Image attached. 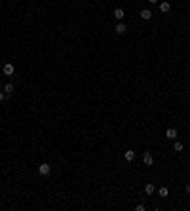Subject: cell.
<instances>
[{
  "mask_svg": "<svg viewBox=\"0 0 190 211\" xmlns=\"http://www.w3.org/2000/svg\"><path fill=\"white\" fill-rule=\"evenodd\" d=\"M50 171H51V167H50L48 162H44V164L38 165V173H40V175H50Z\"/></svg>",
  "mask_w": 190,
  "mask_h": 211,
  "instance_id": "cell-1",
  "label": "cell"
},
{
  "mask_svg": "<svg viewBox=\"0 0 190 211\" xmlns=\"http://www.w3.org/2000/svg\"><path fill=\"white\" fill-rule=\"evenodd\" d=\"M2 72H4L6 76H14V72H15V69H14V65H12V63H6L4 67H2Z\"/></svg>",
  "mask_w": 190,
  "mask_h": 211,
  "instance_id": "cell-2",
  "label": "cell"
},
{
  "mask_svg": "<svg viewBox=\"0 0 190 211\" xmlns=\"http://www.w3.org/2000/svg\"><path fill=\"white\" fill-rule=\"evenodd\" d=\"M143 162H145V165H152L154 164V158H152V152L146 150L145 154H143Z\"/></svg>",
  "mask_w": 190,
  "mask_h": 211,
  "instance_id": "cell-3",
  "label": "cell"
},
{
  "mask_svg": "<svg viewBox=\"0 0 190 211\" xmlns=\"http://www.w3.org/2000/svg\"><path fill=\"white\" fill-rule=\"evenodd\" d=\"M165 137H167L169 141H175L177 139V129L175 128H167L165 129Z\"/></svg>",
  "mask_w": 190,
  "mask_h": 211,
  "instance_id": "cell-4",
  "label": "cell"
},
{
  "mask_svg": "<svg viewBox=\"0 0 190 211\" xmlns=\"http://www.w3.org/2000/svg\"><path fill=\"white\" fill-rule=\"evenodd\" d=\"M114 17H116L118 21H124V17H126V12H124L122 8H116V10H114Z\"/></svg>",
  "mask_w": 190,
  "mask_h": 211,
  "instance_id": "cell-5",
  "label": "cell"
},
{
  "mask_svg": "<svg viewBox=\"0 0 190 211\" xmlns=\"http://www.w3.org/2000/svg\"><path fill=\"white\" fill-rule=\"evenodd\" d=\"M114 31H116V34H126V23H122V21H120V23L116 25V27H114Z\"/></svg>",
  "mask_w": 190,
  "mask_h": 211,
  "instance_id": "cell-6",
  "label": "cell"
},
{
  "mask_svg": "<svg viewBox=\"0 0 190 211\" xmlns=\"http://www.w3.org/2000/svg\"><path fill=\"white\" fill-rule=\"evenodd\" d=\"M141 17L145 19V21H148V19H152V12L150 10H141Z\"/></svg>",
  "mask_w": 190,
  "mask_h": 211,
  "instance_id": "cell-7",
  "label": "cell"
},
{
  "mask_svg": "<svg viewBox=\"0 0 190 211\" xmlns=\"http://www.w3.org/2000/svg\"><path fill=\"white\" fill-rule=\"evenodd\" d=\"M169 10H171V4H169V2H162V4H160V12H163V14H167Z\"/></svg>",
  "mask_w": 190,
  "mask_h": 211,
  "instance_id": "cell-8",
  "label": "cell"
},
{
  "mask_svg": "<svg viewBox=\"0 0 190 211\" xmlns=\"http://www.w3.org/2000/svg\"><path fill=\"white\" fill-rule=\"evenodd\" d=\"M14 89H15L14 84H6V86H4V93H6V95H12V93H14Z\"/></svg>",
  "mask_w": 190,
  "mask_h": 211,
  "instance_id": "cell-9",
  "label": "cell"
},
{
  "mask_svg": "<svg viewBox=\"0 0 190 211\" xmlns=\"http://www.w3.org/2000/svg\"><path fill=\"white\" fill-rule=\"evenodd\" d=\"M124 156H126V162H133V160H135V152H133V150H126Z\"/></svg>",
  "mask_w": 190,
  "mask_h": 211,
  "instance_id": "cell-10",
  "label": "cell"
},
{
  "mask_svg": "<svg viewBox=\"0 0 190 211\" xmlns=\"http://www.w3.org/2000/svg\"><path fill=\"white\" fill-rule=\"evenodd\" d=\"M145 192H146V194H148V196H150V194H154V192H156V186H154L152 183H148V184H146V186H145Z\"/></svg>",
  "mask_w": 190,
  "mask_h": 211,
  "instance_id": "cell-11",
  "label": "cell"
},
{
  "mask_svg": "<svg viewBox=\"0 0 190 211\" xmlns=\"http://www.w3.org/2000/svg\"><path fill=\"white\" fill-rule=\"evenodd\" d=\"M182 148H185V147H182V143H179V141L173 143V150H175V152H181Z\"/></svg>",
  "mask_w": 190,
  "mask_h": 211,
  "instance_id": "cell-12",
  "label": "cell"
},
{
  "mask_svg": "<svg viewBox=\"0 0 190 211\" xmlns=\"http://www.w3.org/2000/svg\"><path fill=\"white\" fill-rule=\"evenodd\" d=\"M158 194H160L162 198H165V196H167V188H165V186H162V188L158 190Z\"/></svg>",
  "mask_w": 190,
  "mask_h": 211,
  "instance_id": "cell-13",
  "label": "cell"
},
{
  "mask_svg": "<svg viewBox=\"0 0 190 211\" xmlns=\"http://www.w3.org/2000/svg\"><path fill=\"white\" fill-rule=\"evenodd\" d=\"M6 97H8V95H6V93H4V89H2V92H0V103H2V101H4V99H6Z\"/></svg>",
  "mask_w": 190,
  "mask_h": 211,
  "instance_id": "cell-14",
  "label": "cell"
},
{
  "mask_svg": "<svg viewBox=\"0 0 190 211\" xmlns=\"http://www.w3.org/2000/svg\"><path fill=\"white\" fill-rule=\"evenodd\" d=\"M135 209L137 211H145V206H143V203H139V206H135Z\"/></svg>",
  "mask_w": 190,
  "mask_h": 211,
  "instance_id": "cell-15",
  "label": "cell"
},
{
  "mask_svg": "<svg viewBox=\"0 0 190 211\" xmlns=\"http://www.w3.org/2000/svg\"><path fill=\"white\" fill-rule=\"evenodd\" d=\"M185 192H186V194H190V183H188V184H186V186H185Z\"/></svg>",
  "mask_w": 190,
  "mask_h": 211,
  "instance_id": "cell-16",
  "label": "cell"
},
{
  "mask_svg": "<svg viewBox=\"0 0 190 211\" xmlns=\"http://www.w3.org/2000/svg\"><path fill=\"white\" fill-rule=\"evenodd\" d=\"M148 2H150V4H158L160 0H148Z\"/></svg>",
  "mask_w": 190,
  "mask_h": 211,
  "instance_id": "cell-17",
  "label": "cell"
},
{
  "mask_svg": "<svg viewBox=\"0 0 190 211\" xmlns=\"http://www.w3.org/2000/svg\"><path fill=\"white\" fill-rule=\"evenodd\" d=\"M0 87H2V82H0Z\"/></svg>",
  "mask_w": 190,
  "mask_h": 211,
  "instance_id": "cell-18",
  "label": "cell"
}]
</instances>
